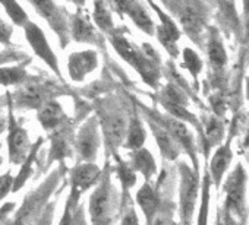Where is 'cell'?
Listing matches in <instances>:
<instances>
[{"mask_svg": "<svg viewBox=\"0 0 249 225\" xmlns=\"http://www.w3.org/2000/svg\"><path fill=\"white\" fill-rule=\"evenodd\" d=\"M107 38L120 59L126 62L148 86L157 88L161 76V60L154 47L148 43H144L142 46L135 44L128 38L126 27H116Z\"/></svg>", "mask_w": 249, "mask_h": 225, "instance_id": "obj_1", "label": "cell"}, {"mask_svg": "<svg viewBox=\"0 0 249 225\" xmlns=\"http://www.w3.org/2000/svg\"><path fill=\"white\" fill-rule=\"evenodd\" d=\"M117 162H119V167H117V174L120 177V181L123 184L124 189H128V187H132L135 184V173L134 170L128 165V164H124L120 161V158H117Z\"/></svg>", "mask_w": 249, "mask_h": 225, "instance_id": "obj_29", "label": "cell"}, {"mask_svg": "<svg viewBox=\"0 0 249 225\" xmlns=\"http://www.w3.org/2000/svg\"><path fill=\"white\" fill-rule=\"evenodd\" d=\"M132 165L137 171H141L145 178H150L156 173V162L150 151L140 148L132 152Z\"/></svg>", "mask_w": 249, "mask_h": 225, "instance_id": "obj_25", "label": "cell"}, {"mask_svg": "<svg viewBox=\"0 0 249 225\" xmlns=\"http://www.w3.org/2000/svg\"><path fill=\"white\" fill-rule=\"evenodd\" d=\"M98 66V56L95 50H84L71 53L68 57V73L72 80L82 82Z\"/></svg>", "mask_w": 249, "mask_h": 225, "instance_id": "obj_13", "label": "cell"}, {"mask_svg": "<svg viewBox=\"0 0 249 225\" xmlns=\"http://www.w3.org/2000/svg\"><path fill=\"white\" fill-rule=\"evenodd\" d=\"M69 31L71 40H73L75 43L91 44L106 53L104 34H101L98 28L92 24L84 8H76V12L69 16Z\"/></svg>", "mask_w": 249, "mask_h": 225, "instance_id": "obj_4", "label": "cell"}, {"mask_svg": "<svg viewBox=\"0 0 249 225\" xmlns=\"http://www.w3.org/2000/svg\"><path fill=\"white\" fill-rule=\"evenodd\" d=\"M198 181L196 176L185 165H180V218L182 225H191L195 200H196Z\"/></svg>", "mask_w": 249, "mask_h": 225, "instance_id": "obj_11", "label": "cell"}, {"mask_svg": "<svg viewBox=\"0 0 249 225\" xmlns=\"http://www.w3.org/2000/svg\"><path fill=\"white\" fill-rule=\"evenodd\" d=\"M37 117H38L41 126H43L46 130H49V132H52V130L60 128V126L68 120V117H66V114H65L63 108H62L60 104H59L57 101H54V99L46 102V104L38 110V116H37Z\"/></svg>", "mask_w": 249, "mask_h": 225, "instance_id": "obj_17", "label": "cell"}, {"mask_svg": "<svg viewBox=\"0 0 249 225\" xmlns=\"http://www.w3.org/2000/svg\"><path fill=\"white\" fill-rule=\"evenodd\" d=\"M12 35H14V28L9 24H6L2 18H0V44L11 47Z\"/></svg>", "mask_w": 249, "mask_h": 225, "instance_id": "obj_33", "label": "cell"}, {"mask_svg": "<svg viewBox=\"0 0 249 225\" xmlns=\"http://www.w3.org/2000/svg\"><path fill=\"white\" fill-rule=\"evenodd\" d=\"M231 161V152L227 146H221L215 155L213 157L211 160V165H210V170H211V177H213V181L215 184H218L221 181V177L224 176L229 164Z\"/></svg>", "mask_w": 249, "mask_h": 225, "instance_id": "obj_24", "label": "cell"}, {"mask_svg": "<svg viewBox=\"0 0 249 225\" xmlns=\"http://www.w3.org/2000/svg\"><path fill=\"white\" fill-rule=\"evenodd\" d=\"M52 221H53V206H47L37 225H52Z\"/></svg>", "mask_w": 249, "mask_h": 225, "instance_id": "obj_36", "label": "cell"}, {"mask_svg": "<svg viewBox=\"0 0 249 225\" xmlns=\"http://www.w3.org/2000/svg\"><path fill=\"white\" fill-rule=\"evenodd\" d=\"M89 213L94 225H106L110 216V193L107 183L95 189L89 199Z\"/></svg>", "mask_w": 249, "mask_h": 225, "instance_id": "obj_15", "label": "cell"}, {"mask_svg": "<svg viewBox=\"0 0 249 225\" xmlns=\"http://www.w3.org/2000/svg\"><path fill=\"white\" fill-rule=\"evenodd\" d=\"M145 129L144 125L141 122V119L138 117V114H134L128 123V129H126V142H124V148H128L131 151H137L140 148H142L144 142H145Z\"/></svg>", "mask_w": 249, "mask_h": 225, "instance_id": "obj_23", "label": "cell"}, {"mask_svg": "<svg viewBox=\"0 0 249 225\" xmlns=\"http://www.w3.org/2000/svg\"><path fill=\"white\" fill-rule=\"evenodd\" d=\"M100 177V168L91 162L81 164L73 170L72 174V187H73V196H79V193L89 189L97 178Z\"/></svg>", "mask_w": 249, "mask_h": 225, "instance_id": "obj_18", "label": "cell"}, {"mask_svg": "<svg viewBox=\"0 0 249 225\" xmlns=\"http://www.w3.org/2000/svg\"><path fill=\"white\" fill-rule=\"evenodd\" d=\"M69 3H73L76 8H84L85 6V0H68Z\"/></svg>", "mask_w": 249, "mask_h": 225, "instance_id": "obj_40", "label": "cell"}, {"mask_svg": "<svg viewBox=\"0 0 249 225\" xmlns=\"http://www.w3.org/2000/svg\"><path fill=\"white\" fill-rule=\"evenodd\" d=\"M22 28H24V32H25V38H27L28 44L31 46L34 54L38 59H41L52 69V72L57 78L62 79V72H60V67H59V60H57L54 51L52 50V47H50V44H49L44 32H43V30L37 24H34L33 21H28Z\"/></svg>", "mask_w": 249, "mask_h": 225, "instance_id": "obj_8", "label": "cell"}, {"mask_svg": "<svg viewBox=\"0 0 249 225\" xmlns=\"http://www.w3.org/2000/svg\"><path fill=\"white\" fill-rule=\"evenodd\" d=\"M98 117H100L103 135L106 138V144L108 145L110 149H114L124 141V136H126V129H128L126 117H124L123 111H120L117 107L113 105L108 107L107 104L106 107L103 104L98 107Z\"/></svg>", "mask_w": 249, "mask_h": 225, "instance_id": "obj_5", "label": "cell"}, {"mask_svg": "<svg viewBox=\"0 0 249 225\" xmlns=\"http://www.w3.org/2000/svg\"><path fill=\"white\" fill-rule=\"evenodd\" d=\"M60 225H73V216H72V212H71V200L68 202V208L65 210V215H63V219H62Z\"/></svg>", "mask_w": 249, "mask_h": 225, "instance_id": "obj_38", "label": "cell"}, {"mask_svg": "<svg viewBox=\"0 0 249 225\" xmlns=\"http://www.w3.org/2000/svg\"><path fill=\"white\" fill-rule=\"evenodd\" d=\"M248 98H249V80H248Z\"/></svg>", "mask_w": 249, "mask_h": 225, "instance_id": "obj_43", "label": "cell"}, {"mask_svg": "<svg viewBox=\"0 0 249 225\" xmlns=\"http://www.w3.org/2000/svg\"><path fill=\"white\" fill-rule=\"evenodd\" d=\"M30 56H27V53L24 51H18L15 48L8 47L6 50L0 51V66L2 64H9V63H19L27 60Z\"/></svg>", "mask_w": 249, "mask_h": 225, "instance_id": "obj_30", "label": "cell"}, {"mask_svg": "<svg viewBox=\"0 0 249 225\" xmlns=\"http://www.w3.org/2000/svg\"><path fill=\"white\" fill-rule=\"evenodd\" d=\"M59 94H62V88H59L53 80L30 76L25 83L19 85L14 95L11 94V101L18 108L38 111L46 102L54 99Z\"/></svg>", "mask_w": 249, "mask_h": 225, "instance_id": "obj_2", "label": "cell"}, {"mask_svg": "<svg viewBox=\"0 0 249 225\" xmlns=\"http://www.w3.org/2000/svg\"><path fill=\"white\" fill-rule=\"evenodd\" d=\"M8 107H9V119H8V148H9V158L14 164H21L25 161L27 155L30 154V138L27 130L17 122L12 111V101L11 94L8 92Z\"/></svg>", "mask_w": 249, "mask_h": 225, "instance_id": "obj_9", "label": "cell"}, {"mask_svg": "<svg viewBox=\"0 0 249 225\" xmlns=\"http://www.w3.org/2000/svg\"><path fill=\"white\" fill-rule=\"evenodd\" d=\"M69 154V146L66 141L65 132H54L52 135V146H50V160H63Z\"/></svg>", "mask_w": 249, "mask_h": 225, "instance_id": "obj_27", "label": "cell"}, {"mask_svg": "<svg viewBox=\"0 0 249 225\" xmlns=\"http://www.w3.org/2000/svg\"><path fill=\"white\" fill-rule=\"evenodd\" d=\"M14 187V178L11 174L0 176V199H3Z\"/></svg>", "mask_w": 249, "mask_h": 225, "instance_id": "obj_34", "label": "cell"}, {"mask_svg": "<svg viewBox=\"0 0 249 225\" xmlns=\"http://www.w3.org/2000/svg\"><path fill=\"white\" fill-rule=\"evenodd\" d=\"M172 8H176V14L179 15V21L185 32L195 40L204 25L205 12L202 5L198 0H179L173 3Z\"/></svg>", "mask_w": 249, "mask_h": 225, "instance_id": "obj_10", "label": "cell"}, {"mask_svg": "<svg viewBox=\"0 0 249 225\" xmlns=\"http://www.w3.org/2000/svg\"><path fill=\"white\" fill-rule=\"evenodd\" d=\"M215 225H236V221H234V218L230 215V213H227L224 209L223 210H220V213L217 215V224Z\"/></svg>", "mask_w": 249, "mask_h": 225, "instance_id": "obj_35", "label": "cell"}, {"mask_svg": "<svg viewBox=\"0 0 249 225\" xmlns=\"http://www.w3.org/2000/svg\"><path fill=\"white\" fill-rule=\"evenodd\" d=\"M161 2H163V3H164V5H166L169 9H170V8H172V5L175 3V0H161Z\"/></svg>", "mask_w": 249, "mask_h": 225, "instance_id": "obj_42", "label": "cell"}, {"mask_svg": "<svg viewBox=\"0 0 249 225\" xmlns=\"http://www.w3.org/2000/svg\"><path fill=\"white\" fill-rule=\"evenodd\" d=\"M100 145L98 136V125L95 117H89L84 126L81 128L78 138H76V151L79 152L81 158L91 161L97 155V149Z\"/></svg>", "mask_w": 249, "mask_h": 225, "instance_id": "obj_14", "label": "cell"}, {"mask_svg": "<svg viewBox=\"0 0 249 225\" xmlns=\"http://www.w3.org/2000/svg\"><path fill=\"white\" fill-rule=\"evenodd\" d=\"M54 183H50L47 181V184H44L38 192L33 193L25 202H24V206L21 208V210L18 212L17 215V219L12 225H30L31 221L34 219L36 213H37V209L40 208V205L44 202L46 196L50 193V190L53 189Z\"/></svg>", "mask_w": 249, "mask_h": 225, "instance_id": "obj_16", "label": "cell"}, {"mask_svg": "<svg viewBox=\"0 0 249 225\" xmlns=\"http://www.w3.org/2000/svg\"><path fill=\"white\" fill-rule=\"evenodd\" d=\"M137 202H138V205L141 206V209H142V212H144V215H145V218H147L148 225H151L154 216H156L157 212H159L160 199H159L157 193L151 189V186H150L148 183H145V184L140 189V192H138V194H137Z\"/></svg>", "mask_w": 249, "mask_h": 225, "instance_id": "obj_21", "label": "cell"}, {"mask_svg": "<svg viewBox=\"0 0 249 225\" xmlns=\"http://www.w3.org/2000/svg\"><path fill=\"white\" fill-rule=\"evenodd\" d=\"M223 136V126L218 120L215 119H211L208 120V125H207V139L210 144H215L221 139Z\"/></svg>", "mask_w": 249, "mask_h": 225, "instance_id": "obj_32", "label": "cell"}, {"mask_svg": "<svg viewBox=\"0 0 249 225\" xmlns=\"http://www.w3.org/2000/svg\"><path fill=\"white\" fill-rule=\"evenodd\" d=\"M122 225H140L137 213L134 212V209H129V212L124 215V218L122 221Z\"/></svg>", "mask_w": 249, "mask_h": 225, "instance_id": "obj_37", "label": "cell"}, {"mask_svg": "<svg viewBox=\"0 0 249 225\" xmlns=\"http://www.w3.org/2000/svg\"><path fill=\"white\" fill-rule=\"evenodd\" d=\"M183 64L194 76H196L199 73L201 67H202V62H201L199 56L191 48L183 50Z\"/></svg>", "mask_w": 249, "mask_h": 225, "instance_id": "obj_28", "label": "cell"}, {"mask_svg": "<svg viewBox=\"0 0 249 225\" xmlns=\"http://www.w3.org/2000/svg\"><path fill=\"white\" fill-rule=\"evenodd\" d=\"M147 2L153 8V11L157 14V16L160 18V24L156 28V35H157L160 44L167 50V53L172 57H178V54H179V51H178V40L180 37V31L178 30L173 19L154 3V0H147Z\"/></svg>", "mask_w": 249, "mask_h": 225, "instance_id": "obj_12", "label": "cell"}, {"mask_svg": "<svg viewBox=\"0 0 249 225\" xmlns=\"http://www.w3.org/2000/svg\"><path fill=\"white\" fill-rule=\"evenodd\" d=\"M6 125H8V123H6V122L3 120V117H0V133H2V132L5 130Z\"/></svg>", "mask_w": 249, "mask_h": 225, "instance_id": "obj_41", "label": "cell"}, {"mask_svg": "<svg viewBox=\"0 0 249 225\" xmlns=\"http://www.w3.org/2000/svg\"><path fill=\"white\" fill-rule=\"evenodd\" d=\"M36 9V12L49 24L52 31L57 35L60 47L65 50L71 43L69 31V14L65 8L59 6L54 0H27Z\"/></svg>", "mask_w": 249, "mask_h": 225, "instance_id": "obj_3", "label": "cell"}, {"mask_svg": "<svg viewBox=\"0 0 249 225\" xmlns=\"http://www.w3.org/2000/svg\"><path fill=\"white\" fill-rule=\"evenodd\" d=\"M0 5L3 6L5 12L8 14V16L12 19V22L17 25V27H24L30 18L27 15V12L22 9V6L18 3V0H0Z\"/></svg>", "mask_w": 249, "mask_h": 225, "instance_id": "obj_26", "label": "cell"}, {"mask_svg": "<svg viewBox=\"0 0 249 225\" xmlns=\"http://www.w3.org/2000/svg\"><path fill=\"white\" fill-rule=\"evenodd\" d=\"M245 187H246V173L242 164H237L224 183L226 203L224 210L231 216H245Z\"/></svg>", "mask_w": 249, "mask_h": 225, "instance_id": "obj_7", "label": "cell"}, {"mask_svg": "<svg viewBox=\"0 0 249 225\" xmlns=\"http://www.w3.org/2000/svg\"><path fill=\"white\" fill-rule=\"evenodd\" d=\"M147 116V114H145ZM147 120L151 126V130L156 136L157 145L163 154L164 158L167 160H175L179 155V149H178V144L175 142V139L172 138V135L166 130V128L163 125H160L156 119L147 116Z\"/></svg>", "mask_w": 249, "mask_h": 225, "instance_id": "obj_19", "label": "cell"}, {"mask_svg": "<svg viewBox=\"0 0 249 225\" xmlns=\"http://www.w3.org/2000/svg\"><path fill=\"white\" fill-rule=\"evenodd\" d=\"M110 11L116 12L120 18L128 16L132 24L147 35L156 34V25L151 15L140 0H106Z\"/></svg>", "mask_w": 249, "mask_h": 225, "instance_id": "obj_6", "label": "cell"}, {"mask_svg": "<svg viewBox=\"0 0 249 225\" xmlns=\"http://www.w3.org/2000/svg\"><path fill=\"white\" fill-rule=\"evenodd\" d=\"M92 21L98 31L104 35H108L114 28L111 11L107 5L106 0H94V14H92Z\"/></svg>", "mask_w": 249, "mask_h": 225, "instance_id": "obj_22", "label": "cell"}, {"mask_svg": "<svg viewBox=\"0 0 249 225\" xmlns=\"http://www.w3.org/2000/svg\"><path fill=\"white\" fill-rule=\"evenodd\" d=\"M31 57L24 62L17 63L15 66H3L0 67V85L3 86H19L30 79L27 72V64L31 63Z\"/></svg>", "mask_w": 249, "mask_h": 225, "instance_id": "obj_20", "label": "cell"}, {"mask_svg": "<svg viewBox=\"0 0 249 225\" xmlns=\"http://www.w3.org/2000/svg\"><path fill=\"white\" fill-rule=\"evenodd\" d=\"M151 225H170V221H169V218H166L164 215H159V213H157V215L154 216Z\"/></svg>", "mask_w": 249, "mask_h": 225, "instance_id": "obj_39", "label": "cell"}, {"mask_svg": "<svg viewBox=\"0 0 249 225\" xmlns=\"http://www.w3.org/2000/svg\"><path fill=\"white\" fill-rule=\"evenodd\" d=\"M208 56L213 64L215 66H223L226 62V53L223 46L218 41H211L208 46Z\"/></svg>", "mask_w": 249, "mask_h": 225, "instance_id": "obj_31", "label": "cell"}]
</instances>
